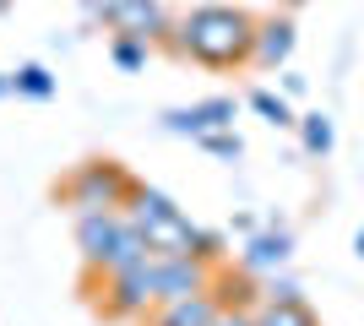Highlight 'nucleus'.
<instances>
[{"label": "nucleus", "mask_w": 364, "mask_h": 326, "mask_svg": "<svg viewBox=\"0 0 364 326\" xmlns=\"http://www.w3.org/2000/svg\"><path fill=\"white\" fill-rule=\"evenodd\" d=\"M283 6H304V0H283Z\"/></svg>", "instance_id": "22"}, {"label": "nucleus", "mask_w": 364, "mask_h": 326, "mask_svg": "<svg viewBox=\"0 0 364 326\" xmlns=\"http://www.w3.org/2000/svg\"><path fill=\"white\" fill-rule=\"evenodd\" d=\"M125 217H131V229L147 239L152 256H201V261H213V256H218V234L196 229V223H191L174 202H168L164 190H152V185H136V190H131Z\"/></svg>", "instance_id": "2"}, {"label": "nucleus", "mask_w": 364, "mask_h": 326, "mask_svg": "<svg viewBox=\"0 0 364 326\" xmlns=\"http://www.w3.org/2000/svg\"><path fill=\"white\" fill-rule=\"evenodd\" d=\"M6 93H11V77H6V71H0V98H6Z\"/></svg>", "instance_id": "20"}, {"label": "nucleus", "mask_w": 364, "mask_h": 326, "mask_svg": "<svg viewBox=\"0 0 364 326\" xmlns=\"http://www.w3.org/2000/svg\"><path fill=\"white\" fill-rule=\"evenodd\" d=\"M353 250H359V256H364V229H359V234H353Z\"/></svg>", "instance_id": "21"}, {"label": "nucleus", "mask_w": 364, "mask_h": 326, "mask_svg": "<svg viewBox=\"0 0 364 326\" xmlns=\"http://www.w3.org/2000/svg\"><path fill=\"white\" fill-rule=\"evenodd\" d=\"M11 93H16V98H49V93H55V77H49V65H38V60L16 65V71H11Z\"/></svg>", "instance_id": "14"}, {"label": "nucleus", "mask_w": 364, "mask_h": 326, "mask_svg": "<svg viewBox=\"0 0 364 326\" xmlns=\"http://www.w3.org/2000/svg\"><path fill=\"white\" fill-rule=\"evenodd\" d=\"M299 136H304V153H332V120L326 114H304Z\"/></svg>", "instance_id": "17"}, {"label": "nucleus", "mask_w": 364, "mask_h": 326, "mask_svg": "<svg viewBox=\"0 0 364 326\" xmlns=\"http://www.w3.org/2000/svg\"><path fill=\"white\" fill-rule=\"evenodd\" d=\"M131 190H136V180L125 174V163H114V158H87V163H76V169L65 174L60 196H65V207L82 217V212H125Z\"/></svg>", "instance_id": "3"}, {"label": "nucleus", "mask_w": 364, "mask_h": 326, "mask_svg": "<svg viewBox=\"0 0 364 326\" xmlns=\"http://www.w3.org/2000/svg\"><path fill=\"white\" fill-rule=\"evenodd\" d=\"M218 305L213 294H191V299H174V305H158L152 310V326H213L218 321Z\"/></svg>", "instance_id": "11"}, {"label": "nucleus", "mask_w": 364, "mask_h": 326, "mask_svg": "<svg viewBox=\"0 0 364 326\" xmlns=\"http://www.w3.org/2000/svg\"><path fill=\"white\" fill-rule=\"evenodd\" d=\"M120 229H125V212H82L76 217V250H82V266H87V272H104Z\"/></svg>", "instance_id": "7"}, {"label": "nucleus", "mask_w": 364, "mask_h": 326, "mask_svg": "<svg viewBox=\"0 0 364 326\" xmlns=\"http://www.w3.org/2000/svg\"><path fill=\"white\" fill-rule=\"evenodd\" d=\"M87 16H98L114 38H141V44H164L174 33L158 0H87Z\"/></svg>", "instance_id": "5"}, {"label": "nucleus", "mask_w": 364, "mask_h": 326, "mask_svg": "<svg viewBox=\"0 0 364 326\" xmlns=\"http://www.w3.org/2000/svg\"><path fill=\"white\" fill-rule=\"evenodd\" d=\"M87 288H104V294H92L98 315H109V321H141L147 310H158V256L125 266V272H109V278H92L87 272Z\"/></svg>", "instance_id": "4"}, {"label": "nucleus", "mask_w": 364, "mask_h": 326, "mask_svg": "<svg viewBox=\"0 0 364 326\" xmlns=\"http://www.w3.org/2000/svg\"><path fill=\"white\" fill-rule=\"evenodd\" d=\"M6 6H11V0H0V11H6Z\"/></svg>", "instance_id": "23"}, {"label": "nucleus", "mask_w": 364, "mask_h": 326, "mask_svg": "<svg viewBox=\"0 0 364 326\" xmlns=\"http://www.w3.org/2000/svg\"><path fill=\"white\" fill-rule=\"evenodd\" d=\"M250 109H256V114H261L267 125H277V131H283V125H294L289 98H283V93H272V87H256V93H250Z\"/></svg>", "instance_id": "15"}, {"label": "nucleus", "mask_w": 364, "mask_h": 326, "mask_svg": "<svg viewBox=\"0 0 364 326\" xmlns=\"http://www.w3.org/2000/svg\"><path fill=\"white\" fill-rule=\"evenodd\" d=\"M234 114H240L234 98H207V104H191V109H168L164 125L180 136H213V131H234Z\"/></svg>", "instance_id": "8"}, {"label": "nucleus", "mask_w": 364, "mask_h": 326, "mask_svg": "<svg viewBox=\"0 0 364 326\" xmlns=\"http://www.w3.org/2000/svg\"><path fill=\"white\" fill-rule=\"evenodd\" d=\"M256 326H321V321L310 315V305H304V299H289V305H272V299H261Z\"/></svg>", "instance_id": "13"}, {"label": "nucleus", "mask_w": 364, "mask_h": 326, "mask_svg": "<svg viewBox=\"0 0 364 326\" xmlns=\"http://www.w3.org/2000/svg\"><path fill=\"white\" fill-rule=\"evenodd\" d=\"M213 326H256V315H245V310H218Z\"/></svg>", "instance_id": "19"}, {"label": "nucleus", "mask_w": 364, "mask_h": 326, "mask_svg": "<svg viewBox=\"0 0 364 326\" xmlns=\"http://www.w3.org/2000/svg\"><path fill=\"white\" fill-rule=\"evenodd\" d=\"M256 22L261 16L240 11V6H196L174 22L164 44L185 60L207 65V71H234L256 55Z\"/></svg>", "instance_id": "1"}, {"label": "nucleus", "mask_w": 364, "mask_h": 326, "mask_svg": "<svg viewBox=\"0 0 364 326\" xmlns=\"http://www.w3.org/2000/svg\"><path fill=\"white\" fill-rule=\"evenodd\" d=\"M147 55H152V44H141V38H114V44H109V60L120 65V71H141Z\"/></svg>", "instance_id": "16"}, {"label": "nucleus", "mask_w": 364, "mask_h": 326, "mask_svg": "<svg viewBox=\"0 0 364 326\" xmlns=\"http://www.w3.org/2000/svg\"><path fill=\"white\" fill-rule=\"evenodd\" d=\"M207 294L223 305V310H245L250 299H256V283H250V272H234V266H223V272H213V283H207Z\"/></svg>", "instance_id": "12"}, {"label": "nucleus", "mask_w": 364, "mask_h": 326, "mask_svg": "<svg viewBox=\"0 0 364 326\" xmlns=\"http://www.w3.org/2000/svg\"><path fill=\"white\" fill-rule=\"evenodd\" d=\"M207 283H213V266L201 256H158V305L207 294Z\"/></svg>", "instance_id": "6"}, {"label": "nucleus", "mask_w": 364, "mask_h": 326, "mask_svg": "<svg viewBox=\"0 0 364 326\" xmlns=\"http://www.w3.org/2000/svg\"><path fill=\"white\" fill-rule=\"evenodd\" d=\"M289 256H294V239L283 229H267V234H250V245L240 250V266L245 272H277Z\"/></svg>", "instance_id": "9"}, {"label": "nucleus", "mask_w": 364, "mask_h": 326, "mask_svg": "<svg viewBox=\"0 0 364 326\" xmlns=\"http://www.w3.org/2000/svg\"><path fill=\"white\" fill-rule=\"evenodd\" d=\"M294 55V16H261L256 22V65H283Z\"/></svg>", "instance_id": "10"}, {"label": "nucleus", "mask_w": 364, "mask_h": 326, "mask_svg": "<svg viewBox=\"0 0 364 326\" xmlns=\"http://www.w3.org/2000/svg\"><path fill=\"white\" fill-rule=\"evenodd\" d=\"M201 141V153H213V158H228V163H234V158L245 153V141L234 136V131H213V136H196Z\"/></svg>", "instance_id": "18"}]
</instances>
